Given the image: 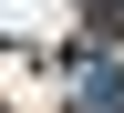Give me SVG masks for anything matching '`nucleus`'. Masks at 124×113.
I'll return each instance as SVG.
<instances>
[{
	"label": "nucleus",
	"instance_id": "1",
	"mask_svg": "<svg viewBox=\"0 0 124 113\" xmlns=\"http://www.w3.org/2000/svg\"><path fill=\"white\" fill-rule=\"evenodd\" d=\"M83 103L93 113H124V62H83Z\"/></svg>",
	"mask_w": 124,
	"mask_h": 113
}]
</instances>
